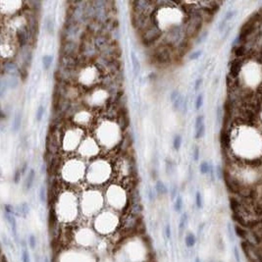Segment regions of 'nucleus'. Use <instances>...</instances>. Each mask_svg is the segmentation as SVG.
<instances>
[{
  "label": "nucleus",
  "mask_w": 262,
  "mask_h": 262,
  "mask_svg": "<svg viewBox=\"0 0 262 262\" xmlns=\"http://www.w3.org/2000/svg\"><path fill=\"white\" fill-rule=\"evenodd\" d=\"M6 84L10 90H15L19 86V78L18 77H12L7 76V79H4Z\"/></svg>",
  "instance_id": "4be33fe9"
},
{
  "label": "nucleus",
  "mask_w": 262,
  "mask_h": 262,
  "mask_svg": "<svg viewBox=\"0 0 262 262\" xmlns=\"http://www.w3.org/2000/svg\"><path fill=\"white\" fill-rule=\"evenodd\" d=\"M195 206L197 209H201L203 207V199H202L201 192L199 191L195 192Z\"/></svg>",
  "instance_id": "72a5a7b5"
},
{
  "label": "nucleus",
  "mask_w": 262,
  "mask_h": 262,
  "mask_svg": "<svg viewBox=\"0 0 262 262\" xmlns=\"http://www.w3.org/2000/svg\"><path fill=\"white\" fill-rule=\"evenodd\" d=\"M182 136L181 135H176L173 139V148H174L176 151H179L180 148L182 146Z\"/></svg>",
  "instance_id": "7c9ffc66"
},
{
  "label": "nucleus",
  "mask_w": 262,
  "mask_h": 262,
  "mask_svg": "<svg viewBox=\"0 0 262 262\" xmlns=\"http://www.w3.org/2000/svg\"><path fill=\"white\" fill-rule=\"evenodd\" d=\"M234 231H235V235L237 236L238 238H240L241 241L244 240H247V239H250V232L247 230V229H245L244 227H241V226L240 225H237L236 224L234 226Z\"/></svg>",
  "instance_id": "4468645a"
},
{
  "label": "nucleus",
  "mask_w": 262,
  "mask_h": 262,
  "mask_svg": "<svg viewBox=\"0 0 262 262\" xmlns=\"http://www.w3.org/2000/svg\"><path fill=\"white\" fill-rule=\"evenodd\" d=\"M45 29H46V31L49 32V34H52L54 31V24H53V21H52V19L50 17H48L46 20H45Z\"/></svg>",
  "instance_id": "c9c22d12"
},
{
  "label": "nucleus",
  "mask_w": 262,
  "mask_h": 262,
  "mask_svg": "<svg viewBox=\"0 0 262 262\" xmlns=\"http://www.w3.org/2000/svg\"><path fill=\"white\" fill-rule=\"evenodd\" d=\"M183 206H184V200H183V197L181 195H178L177 198L175 199V203H174V210L177 213H180L183 209Z\"/></svg>",
  "instance_id": "cd10ccee"
},
{
  "label": "nucleus",
  "mask_w": 262,
  "mask_h": 262,
  "mask_svg": "<svg viewBox=\"0 0 262 262\" xmlns=\"http://www.w3.org/2000/svg\"><path fill=\"white\" fill-rule=\"evenodd\" d=\"M92 41H93L94 45L96 46V48L97 49H101V50H102V49L104 50V49H105L107 47V45H108V38L102 34L94 35Z\"/></svg>",
  "instance_id": "9d476101"
},
{
  "label": "nucleus",
  "mask_w": 262,
  "mask_h": 262,
  "mask_svg": "<svg viewBox=\"0 0 262 262\" xmlns=\"http://www.w3.org/2000/svg\"><path fill=\"white\" fill-rule=\"evenodd\" d=\"M188 222H189V215H188L186 212H184V213L182 214L181 218H180V222H179V230H180V232H184L185 231L186 225H188Z\"/></svg>",
  "instance_id": "393cba45"
},
{
  "label": "nucleus",
  "mask_w": 262,
  "mask_h": 262,
  "mask_svg": "<svg viewBox=\"0 0 262 262\" xmlns=\"http://www.w3.org/2000/svg\"><path fill=\"white\" fill-rule=\"evenodd\" d=\"M21 260H22V262H31V256H29V253L27 247H22Z\"/></svg>",
  "instance_id": "f704fd0d"
},
{
  "label": "nucleus",
  "mask_w": 262,
  "mask_h": 262,
  "mask_svg": "<svg viewBox=\"0 0 262 262\" xmlns=\"http://www.w3.org/2000/svg\"><path fill=\"white\" fill-rule=\"evenodd\" d=\"M9 90L7 84H6L4 79H2L1 80V83H0V95H1V97H4L6 91H7Z\"/></svg>",
  "instance_id": "37998d69"
},
{
  "label": "nucleus",
  "mask_w": 262,
  "mask_h": 262,
  "mask_svg": "<svg viewBox=\"0 0 262 262\" xmlns=\"http://www.w3.org/2000/svg\"><path fill=\"white\" fill-rule=\"evenodd\" d=\"M79 50H80V46L76 43L75 41H64V43L62 44V55H69V56H75Z\"/></svg>",
  "instance_id": "20e7f679"
},
{
  "label": "nucleus",
  "mask_w": 262,
  "mask_h": 262,
  "mask_svg": "<svg viewBox=\"0 0 262 262\" xmlns=\"http://www.w3.org/2000/svg\"><path fill=\"white\" fill-rule=\"evenodd\" d=\"M34 179H35V170L34 168H32L28 173L27 178H26V181H25V184H24L26 192H29V189H32V185H34Z\"/></svg>",
  "instance_id": "f3484780"
},
{
  "label": "nucleus",
  "mask_w": 262,
  "mask_h": 262,
  "mask_svg": "<svg viewBox=\"0 0 262 262\" xmlns=\"http://www.w3.org/2000/svg\"><path fill=\"white\" fill-rule=\"evenodd\" d=\"M154 59L159 64H166L171 60V53L167 47H160L154 52Z\"/></svg>",
  "instance_id": "7ed1b4c3"
},
{
  "label": "nucleus",
  "mask_w": 262,
  "mask_h": 262,
  "mask_svg": "<svg viewBox=\"0 0 262 262\" xmlns=\"http://www.w3.org/2000/svg\"><path fill=\"white\" fill-rule=\"evenodd\" d=\"M28 243H29V247H31L32 250H34L35 247H37V238H35L34 235H29Z\"/></svg>",
  "instance_id": "a18cd8bd"
},
{
  "label": "nucleus",
  "mask_w": 262,
  "mask_h": 262,
  "mask_svg": "<svg viewBox=\"0 0 262 262\" xmlns=\"http://www.w3.org/2000/svg\"><path fill=\"white\" fill-rule=\"evenodd\" d=\"M218 262H223V261H222V260H219Z\"/></svg>",
  "instance_id": "338daca9"
},
{
  "label": "nucleus",
  "mask_w": 262,
  "mask_h": 262,
  "mask_svg": "<svg viewBox=\"0 0 262 262\" xmlns=\"http://www.w3.org/2000/svg\"><path fill=\"white\" fill-rule=\"evenodd\" d=\"M196 244V237L194 233H189L186 234V238H185V244L186 247L189 248H192Z\"/></svg>",
  "instance_id": "5701e85b"
},
{
  "label": "nucleus",
  "mask_w": 262,
  "mask_h": 262,
  "mask_svg": "<svg viewBox=\"0 0 262 262\" xmlns=\"http://www.w3.org/2000/svg\"><path fill=\"white\" fill-rule=\"evenodd\" d=\"M161 37V32L156 26H150L148 29H146L145 32H142V42L145 45H150L158 40V38Z\"/></svg>",
  "instance_id": "f257e3e1"
},
{
  "label": "nucleus",
  "mask_w": 262,
  "mask_h": 262,
  "mask_svg": "<svg viewBox=\"0 0 262 262\" xmlns=\"http://www.w3.org/2000/svg\"><path fill=\"white\" fill-rule=\"evenodd\" d=\"M199 155H200V151H199V148L197 146L196 147H194V160L196 162V161H198V159H199Z\"/></svg>",
  "instance_id": "13d9d810"
},
{
  "label": "nucleus",
  "mask_w": 262,
  "mask_h": 262,
  "mask_svg": "<svg viewBox=\"0 0 262 262\" xmlns=\"http://www.w3.org/2000/svg\"><path fill=\"white\" fill-rule=\"evenodd\" d=\"M60 67L66 69H74L77 65V59L75 56H69V55H61L60 60Z\"/></svg>",
  "instance_id": "6e6552de"
},
{
  "label": "nucleus",
  "mask_w": 262,
  "mask_h": 262,
  "mask_svg": "<svg viewBox=\"0 0 262 262\" xmlns=\"http://www.w3.org/2000/svg\"><path fill=\"white\" fill-rule=\"evenodd\" d=\"M202 81H203V80H202L201 78H198V79H196V80H195V81H194V90L195 91H197L199 88H200L201 84H202Z\"/></svg>",
  "instance_id": "6e6d98bb"
},
{
  "label": "nucleus",
  "mask_w": 262,
  "mask_h": 262,
  "mask_svg": "<svg viewBox=\"0 0 262 262\" xmlns=\"http://www.w3.org/2000/svg\"><path fill=\"white\" fill-rule=\"evenodd\" d=\"M210 166L211 164L208 163L207 161H202L200 163V165H199V171H200L202 175L209 174V172H210Z\"/></svg>",
  "instance_id": "c756f323"
},
{
  "label": "nucleus",
  "mask_w": 262,
  "mask_h": 262,
  "mask_svg": "<svg viewBox=\"0 0 262 262\" xmlns=\"http://www.w3.org/2000/svg\"><path fill=\"white\" fill-rule=\"evenodd\" d=\"M21 176H22L21 170H16L14 172V175H13V182H14L15 184H19L20 181H21Z\"/></svg>",
  "instance_id": "3c124183"
},
{
  "label": "nucleus",
  "mask_w": 262,
  "mask_h": 262,
  "mask_svg": "<svg viewBox=\"0 0 262 262\" xmlns=\"http://www.w3.org/2000/svg\"><path fill=\"white\" fill-rule=\"evenodd\" d=\"M170 196H171L172 200H175L178 196V186L176 184H173L171 186V189H170Z\"/></svg>",
  "instance_id": "a19ab883"
},
{
  "label": "nucleus",
  "mask_w": 262,
  "mask_h": 262,
  "mask_svg": "<svg viewBox=\"0 0 262 262\" xmlns=\"http://www.w3.org/2000/svg\"><path fill=\"white\" fill-rule=\"evenodd\" d=\"M194 262H201V260H200V258H199V257H195V259H194Z\"/></svg>",
  "instance_id": "e2e57ef3"
},
{
  "label": "nucleus",
  "mask_w": 262,
  "mask_h": 262,
  "mask_svg": "<svg viewBox=\"0 0 262 262\" xmlns=\"http://www.w3.org/2000/svg\"><path fill=\"white\" fill-rule=\"evenodd\" d=\"M43 262H49V260H48V258H47L46 256H45V257H44V261H43Z\"/></svg>",
  "instance_id": "0e129e2a"
},
{
  "label": "nucleus",
  "mask_w": 262,
  "mask_h": 262,
  "mask_svg": "<svg viewBox=\"0 0 262 262\" xmlns=\"http://www.w3.org/2000/svg\"><path fill=\"white\" fill-rule=\"evenodd\" d=\"M81 47V52H83L84 56L92 57L94 55H96L97 48L95 45H94L93 41L90 40V39H87Z\"/></svg>",
  "instance_id": "39448f33"
},
{
  "label": "nucleus",
  "mask_w": 262,
  "mask_h": 262,
  "mask_svg": "<svg viewBox=\"0 0 262 262\" xmlns=\"http://www.w3.org/2000/svg\"><path fill=\"white\" fill-rule=\"evenodd\" d=\"M233 251H234V256H235L236 261H237V262H241V254H240V251H239V250H238V247H234Z\"/></svg>",
  "instance_id": "5fc2aeb1"
},
{
  "label": "nucleus",
  "mask_w": 262,
  "mask_h": 262,
  "mask_svg": "<svg viewBox=\"0 0 262 262\" xmlns=\"http://www.w3.org/2000/svg\"><path fill=\"white\" fill-rule=\"evenodd\" d=\"M184 100H185V97L181 94V95L178 97V99L175 100L174 102L172 103V108L175 112H178L180 109H182L183 104H184Z\"/></svg>",
  "instance_id": "bb28decb"
},
{
  "label": "nucleus",
  "mask_w": 262,
  "mask_h": 262,
  "mask_svg": "<svg viewBox=\"0 0 262 262\" xmlns=\"http://www.w3.org/2000/svg\"><path fill=\"white\" fill-rule=\"evenodd\" d=\"M207 37H208V32L207 31L202 32L201 34H199L197 37H196V39H195V44H200V43H202V42H203L205 39L207 38Z\"/></svg>",
  "instance_id": "ea45409f"
},
{
  "label": "nucleus",
  "mask_w": 262,
  "mask_h": 262,
  "mask_svg": "<svg viewBox=\"0 0 262 262\" xmlns=\"http://www.w3.org/2000/svg\"><path fill=\"white\" fill-rule=\"evenodd\" d=\"M28 38H29L28 32L26 31V29H19V31L17 32V40H18L20 46H21V47H24L25 45L27 44Z\"/></svg>",
  "instance_id": "a211bd4d"
},
{
  "label": "nucleus",
  "mask_w": 262,
  "mask_h": 262,
  "mask_svg": "<svg viewBox=\"0 0 262 262\" xmlns=\"http://www.w3.org/2000/svg\"><path fill=\"white\" fill-rule=\"evenodd\" d=\"M20 209H21L22 217H27L29 214V212H31V207H29V205L27 202H22V203L20 204Z\"/></svg>",
  "instance_id": "473e14b6"
},
{
  "label": "nucleus",
  "mask_w": 262,
  "mask_h": 262,
  "mask_svg": "<svg viewBox=\"0 0 262 262\" xmlns=\"http://www.w3.org/2000/svg\"><path fill=\"white\" fill-rule=\"evenodd\" d=\"M201 54H202L201 50H195L194 52H192V53L189 55V60H192V61L196 60V59H198L199 57L201 56Z\"/></svg>",
  "instance_id": "49530a36"
},
{
  "label": "nucleus",
  "mask_w": 262,
  "mask_h": 262,
  "mask_svg": "<svg viewBox=\"0 0 262 262\" xmlns=\"http://www.w3.org/2000/svg\"><path fill=\"white\" fill-rule=\"evenodd\" d=\"M202 105H203V94L202 93H199L197 96H196L195 98V104H194V107L196 110H199L200 108L202 107Z\"/></svg>",
  "instance_id": "e433bc0d"
},
{
  "label": "nucleus",
  "mask_w": 262,
  "mask_h": 262,
  "mask_svg": "<svg viewBox=\"0 0 262 262\" xmlns=\"http://www.w3.org/2000/svg\"><path fill=\"white\" fill-rule=\"evenodd\" d=\"M204 134H205V125L203 124L201 127H199L198 129L195 130V135H194L195 139H200L201 137L204 136Z\"/></svg>",
  "instance_id": "4c0bfd02"
},
{
  "label": "nucleus",
  "mask_w": 262,
  "mask_h": 262,
  "mask_svg": "<svg viewBox=\"0 0 262 262\" xmlns=\"http://www.w3.org/2000/svg\"><path fill=\"white\" fill-rule=\"evenodd\" d=\"M245 166L251 167V168L257 169L262 167V159L261 158H255V159H247L244 160Z\"/></svg>",
  "instance_id": "b1692460"
},
{
  "label": "nucleus",
  "mask_w": 262,
  "mask_h": 262,
  "mask_svg": "<svg viewBox=\"0 0 262 262\" xmlns=\"http://www.w3.org/2000/svg\"><path fill=\"white\" fill-rule=\"evenodd\" d=\"M22 119H23V114L22 111H17L15 113L14 119L12 121V132L13 133H18L22 126Z\"/></svg>",
  "instance_id": "dca6fc26"
},
{
  "label": "nucleus",
  "mask_w": 262,
  "mask_h": 262,
  "mask_svg": "<svg viewBox=\"0 0 262 262\" xmlns=\"http://www.w3.org/2000/svg\"><path fill=\"white\" fill-rule=\"evenodd\" d=\"M4 217L6 218V220H7V222L9 223L10 227H11V232H12V235H13V238H14V240L17 241V244H19L20 243H21V241H20L19 239V235H18V227H17V222H16V218L14 215L12 214H7V213H4Z\"/></svg>",
  "instance_id": "423d86ee"
},
{
  "label": "nucleus",
  "mask_w": 262,
  "mask_h": 262,
  "mask_svg": "<svg viewBox=\"0 0 262 262\" xmlns=\"http://www.w3.org/2000/svg\"><path fill=\"white\" fill-rule=\"evenodd\" d=\"M3 71L5 72L7 76L12 77H18L19 78V70L17 65L12 62H7V63L3 64Z\"/></svg>",
  "instance_id": "9b49d317"
},
{
  "label": "nucleus",
  "mask_w": 262,
  "mask_h": 262,
  "mask_svg": "<svg viewBox=\"0 0 262 262\" xmlns=\"http://www.w3.org/2000/svg\"><path fill=\"white\" fill-rule=\"evenodd\" d=\"M53 60H54V57L50 54H45L42 56L41 63H42V68H43L44 71L47 72L50 70L52 63H53Z\"/></svg>",
  "instance_id": "aec40b11"
},
{
  "label": "nucleus",
  "mask_w": 262,
  "mask_h": 262,
  "mask_svg": "<svg viewBox=\"0 0 262 262\" xmlns=\"http://www.w3.org/2000/svg\"><path fill=\"white\" fill-rule=\"evenodd\" d=\"M203 124H204V116L203 115H198L197 117H196V119H195V124H194L195 130L198 129L199 127H201Z\"/></svg>",
  "instance_id": "de8ad7c7"
},
{
  "label": "nucleus",
  "mask_w": 262,
  "mask_h": 262,
  "mask_svg": "<svg viewBox=\"0 0 262 262\" xmlns=\"http://www.w3.org/2000/svg\"><path fill=\"white\" fill-rule=\"evenodd\" d=\"M45 113V107L43 105H39L37 109V112H35V120L37 122H41L42 119H43Z\"/></svg>",
  "instance_id": "2f4dec72"
},
{
  "label": "nucleus",
  "mask_w": 262,
  "mask_h": 262,
  "mask_svg": "<svg viewBox=\"0 0 262 262\" xmlns=\"http://www.w3.org/2000/svg\"><path fill=\"white\" fill-rule=\"evenodd\" d=\"M220 142L223 149L229 150L231 146V135L227 128H223L220 132Z\"/></svg>",
  "instance_id": "1a4fd4ad"
},
{
  "label": "nucleus",
  "mask_w": 262,
  "mask_h": 262,
  "mask_svg": "<svg viewBox=\"0 0 262 262\" xmlns=\"http://www.w3.org/2000/svg\"><path fill=\"white\" fill-rule=\"evenodd\" d=\"M164 234H165V237L168 241L171 240V237H172V230H171V225H170L169 223L167 224L165 226L164 228Z\"/></svg>",
  "instance_id": "09e8293b"
},
{
  "label": "nucleus",
  "mask_w": 262,
  "mask_h": 262,
  "mask_svg": "<svg viewBox=\"0 0 262 262\" xmlns=\"http://www.w3.org/2000/svg\"><path fill=\"white\" fill-rule=\"evenodd\" d=\"M232 220L237 225H240L241 227L247 229V219L244 218L240 213H232Z\"/></svg>",
  "instance_id": "6ab92c4d"
},
{
  "label": "nucleus",
  "mask_w": 262,
  "mask_h": 262,
  "mask_svg": "<svg viewBox=\"0 0 262 262\" xmlns=\"http://www.w3.org/2000/svg\"><path fill=\"white\" fill-rule=\"evenodd\" d=\"M233 54L235 58L244 59L245 55L247 54V46L245 44H237L233 48Z\"/></svg>",
  "instance_id": "2eb2a0df"
},
{
  "label": "nucleus",
  "mask_w": 262,
  "mask_h": 262,
  "mask_svg": "<svg viewBox=\"0 0 262 262\" xmlns=\"http://www.w3.org/2000/svg\"><path fill=\"white\" fill-rule=\"evenodd\" d=\"M58 75L59 78L63 81H71L72 79H74L76 76V73H75L74 69H66V68H62L58 70Z\"/></svg>",
  "instance_id": "f8f14e48"
},
{
  "label": "nucleus",
  "mask_w": 262,
  "mask_h": 262,
  "mask_svg": "<svg viewBox=\"0 0 262 262\" xmlns=\"http://www.w3.org/2000/svg\"><path fill=\"white\" fill-rule=\"evenodd\" d=\"M216 175H217V177L219 179H223V176H224V170L221 168L220 165L217 166V168H216Z\"/></svg>",
  "instance_id": "4d7b16f0"
},
{
  "label": "nucleus",
  "mask_w": 262,
  "mask_h": 262,
  "mask_svg": "<svg viewBox=\"0 0 262 262\" xmlns=\"http://www.w3.org/2000/svg\"><path fill=\"white\" fill-rule=\"evenodd\" d=\"M28 162H25L24 164H23V166H22V168H21V173H22V175H25L26 173H27V171H28Z\"/></svg>",
  "instance_id": "680f3d73"
},
{
  "label": "nucleus",
  "mask_w": 262,
  "mask_h": 262,
  "mask_svg": "<svg viewBox=\"0 0 262 262\" xmlns=\"http://www.w3.org/2000/svg\"><path fill=\"white\" fill-rule=\"evenodd\" d=\"M235 14H236L235 10H229V11L225 14V17L223 18V21H225L226 23H229L232 19L235 17Z\"/></svg>",
  "instance_id": "c03bdc74"
},
{
  "label": "nucleus",
  "mask_w": 262,
  "mask_h": 262,
  "mask_svg": "<svg viewBox=\"0 0 262 262\" xmlns=\"http://www.w3.org/2000/svg\"><path fill=\"white\" fill-rule=\"evenodd\" d=\"M146 196L147 198H148L149 201H154L155 200V194H154V191L152 189L151 186H147L146 189Z\"/></svg>",
  "instance_id": "79ce46f5"
},
{
  "label": "nucleus",
  "mask_w": 262,
  "mask_h": 262,
  "mask_svg": "<svg viewBox=\"0 0 262 262\" xmlns=\"http://www.w3.org/2000/svg\"><path fill=\"white\" fill-rule=\"evenodd\" d=\"M155 191L159 195H164V194H167L169 192L168 189H167V186H165V184L162 181H160V180H157L156 183H155Z\"/></svg>",
  "instance_id": "412c9836"
},
{
  "label": "nucleus",
  "mask_w": 262,
  "mask_h": 262,
  "mask_svg": "<svg viewBox=\"0 0 262 262\" xmlns=\"http://www.w3.org/2000/svg\"><path fill=\"white\" fill-rule=\"evenodd\" d=\"M180 95H181V94H180V92H179V90H172L171 94H170V100H171V102L173 103L175 100L178 99V97H179Z\"/></svg>",
  "instance_id": "603ef678"
},
{
  "label": "nucleus",
  "mask_w": 262,
  "mask_h": 262,
  "mask_svg": "<svg viewBox=\"0 0 262 262\" xmlns=\"http://www.w3.org/2000/svg\"><path fill=\"white\" fill-rule=\"evenodd\" d=\"M38 198H39V201H40L42 204H44L45 202H46L47 194H46V189H45L44 186H40L38 189Z\"/></svg>",
  "instance_id": "c85d7f7f"
},
{
  "label": "nucleus",
  "mask_w": 262,
  "mask_h": 262,
  "mask_svg": "<svg viewBox=\"0 0 262 262\" xmlns=\"http://www.w3.org/2000/svg\"><path fill=\"white\" fill-rule=\"evenodd\" d=\"M3 208H4V213L14 215V207H13V206H11L10 204H4V207Z\"/></svg>",
  "instance_id": "864d4df0"
},
{
  "label": "nucleus",
  "mask_w": 262,
  "mask_h": 262,
  "mask_svg": "<svg viewBox=\"0 0 262 262\" xmlns=\"http://www.w3.org/2000/svg\"><path fill=\"white\" fill-rule=\"evenodd\" d=\"M131 61H132V67H133V74L134 77L137 78L140 73V63L137 58V54L134 51H131Z\"/></svg>",
  "instance_id": "ddd939ff"
},
{
  "label": "nucleus",
  "mask_w": 262,
  "mask_h": 262,
  "mask_svg": "<svg viewBox=\"0 0 262 262\" xmlns=\"http://www.w3.org/2000/svg\"><path fill=\"white\" fill-rule=\"evenodd\" d=\"M136 223H137V217H136V215L135 214H132V215H129L126 218L125 223H124V226H125V228H127V229H131V228L135 227Z\"/></svg>",
  "instance_id": "a878e982"
},
{
  "label": "nucleus",
  "mask_w": 262,
  "mask_h": 262,
  "mask_svg": "<svg viewBox=\"0 0 262 262\" xmlns=\"http://www.w3.org/2000/svg\"><path fill=\"white\" fill-rule=\"evenodd\" d=\"M227 233H228L229 240L231 241H235V236H236L235 231H234V228H232V225L230 222L227 224Z\"/></svg>",
  "instance_id": "58836bf2"
},
{
  "label": "nucleus",
  "mask_w": 262,
  "mask_h": 262,
  "mask_svg": "<svg viewBox=\"0 0 262 262\" xmlns=\"http://www.w3.org/2000/svg\"><path fill=\"white\" fill-rule=\"evenodd\" d=\"M208 262H215L214 260H210V261H208Z\"/></svg>",
  "instance_id": "69168bd1"
},
{
  "label": "nucleus",
  "mask_w": 262,
  "mask_h": 262,
  "mask_svg": "<svg viewBox=\"0 0 262 262\" xmlns=\"http://www.w3.org/2000/svg\"><path fill=\"white\" fill-rule=\"evenodd\" d=\"M209 175H210L211 181H212V182H214V181H215V170H214V167L212 166V164H211V166H210V172H209Z\"/></svg>",
  "instance_id": "052dcab7"
},
{
  "label": "nucleus",
  "mask_w": 262,
  "mask_h": 262,
  "mask_svg": "<svg viewBox=\"0 0 262 262\" xmlns=\"http://www.w3.org/2000/svg\"><path fill=\"white\" fill-rule=\"evenodd\" d=\"M244 59L241 58H234L229 63V77L233 80H238L241 75V67L244 65Z\"/></svg>",
  "instance_id": "f03ea898"
},
{
  "label": "nucleus",
  "mask_w": 262,
  "mask_h": 262,
  "mask_svg": "<svg viewBox=\"0 0 262 262\" xmlns=\"http://www.w3.org/2000/svg\"><path fill=\"white\" fill-rule=\"evenodd\" d=\"M222 121V108L220 105H218L217 107V123L220 124Z\"/></svg>",
  "instance_id": "bf43d9fd"
},
{
  "label": "nucleus",
  "mask_w": 262,
  "mask_h": 262,
  "mask_svg": "<svg viewBox=\"0 0 262 262\" xmlns=\"http://www.w3.org/2000/svg\"><path fill=\"white\" fill-rule=\"evenodd\" d=\"M165 167H166V173H167V175L170 176L173 173V162L171 161V160L167 159L166 160V165H165Z\"/></svg>",
  "instance_id": "8fccbe9b"
},
{
  "label": "nucleus",
  "mask_w": 262,
  "mask_h": 262,
  "mask_svg": "<svg viewBox=\"0 0 262 262\" xmlns=\"http://www.w3.org/2000/svg\"><path fill=\"white\" fill-rule=\"evenodd\" d=\"M229 203H230V209L232 213H240L241 212V208H243V202L239 196L236 195H231L229 197Z\"/></svg>",
  "instance_id": "0eeeda50"
}]
</instances>
